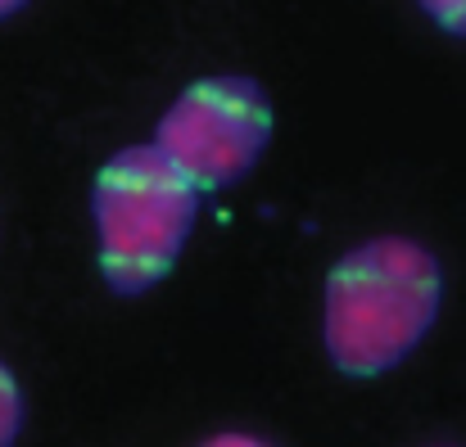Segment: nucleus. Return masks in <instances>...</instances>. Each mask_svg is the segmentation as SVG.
<instances>
[{"label":"nucleus","instance_id":"1","mask_svg":"<svg viewBox=\"0 0 466 447\" xmlns=\"http://www.w3.org/2000/svg\"><path fill=\"white\" fill-rule=\"evenodd\" d=\"M440 258L408 235H376L353 244L326 272L321 343L335 371L376 380L403 366L440 321Z\"/></svg>","mask_w":466,"mask_h":447},{"label":"nucleus","instance_id":"5","mask_svg":"<svg viewBox=\"0 0 466 447\" xmlns=\"http://www.w3.org/2000/svg\"><path fill=\"white\" fill-rule=\"evenodd\" d=\"M417 5H421V14H426L440 32L466 36V0H417Z\"/></svg>","mask_w":466,"mask_h":447},{"label":"nucleus","instance_id":"3","mask_svg":"<svg viewBox=\"0 0 466 447\" xmlns=\"http://www.w3.org/2000/svg\"><path fill=\"white\" fill-rule=\"evenodd\" d=\"M272 127L277 114L263 82L245 73H213L190 82L163 109L150 145L199 194H213L240 185L258 167L272 141Z\"/></svg>","mask_w":466,"mask_h":447},{"label":"nucleus","instance_id":"4","mask_svg":"<svg viewBox=\"0 0 466 447\" xmlns=\"http://www.w3.org/2000/svg\"><path fill=\"white\" fill-rule=\"evenodd\" d=\"M23 416H27V407H23V389H18L14 371L0 362V447L18 443V434H23Z\"/></svg>","mask_w":466,"mask_h":447},{"label":"nucleus","instance_id":"2","mask_svg":"<svg viewBox=\"0 0 466 447\" xmlns=\"http://www.w3.org/2000/svg\"><path fill=\"white\" fill-rule=\"evenodd\" d=\"M199 217V190L146 145H123L91 181L96 263L114 294H150L177 267Z\"/></svg>","mask_w":466,"mask_h":447},{"label":"nucleus","instance_id":"6","mask_svg":"<svg viewBox=\"0 0 466 447\" xmlns=\"http://www.w3.org/2000/svg\"><path fill=\"white\" fill-rule=\"evenodd\" d=\"M199 447H272V443H268V439H258V434H245V430H222V434L204 439Z\"/></svg>","mask_w":466,"mask_h":447},{"label":"nucleus","instance_id":"7","mask_svg":"<svg viewBox=\"0 0 466 447\" xmlns=\"http://www.w3.org/2000/svg\"><path fill=\"white\" fill-rule=\"evenodd\" d=\"M18 9H27V0H0V23H5V18H14Z\"/></svg>","mask_w":466,"mask_h":447}]
</instances>
